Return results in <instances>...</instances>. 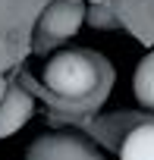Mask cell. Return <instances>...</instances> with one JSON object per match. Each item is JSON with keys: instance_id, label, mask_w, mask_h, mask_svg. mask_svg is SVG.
I'll return each mask as SVG.
<instances>
[{"instance_id": "5", "label": "cell", "mask_w": 154, "mask_h": 160, "mask_svg": "<svg viewBox=\"0 0 154 160\" xmlns=\"http://www.w3.org/2000/svg\"><path fill=\"white\" fill-rule=\"evenodd\" d=\"M120 160H154V122L135 126L123 138Z\"/></svg>"}, {"instance_id": "6", "label": "cell", "mask_w": 154, "mask_h": 160, "mask_svg": "<svg viewBox=\"0 0 154 160\" xmlns=\"http://www.w3.org/2000/svg\"><path fill=\"white\" fill-rule=\"evenodd\" d=\"M132 91H135V101L148 110H154V50H148L138 66H135V75H132Z\"/></svg>"}, {"instance_id": "3", "label": "cell", "mask_w": 154, "mask_h": 160, "mask_svg": "<svg viewBox=\"0 0 154 160\" xmlns=\"http://www.w3.org/2000/svg\"><path fill=\"white\" fill-rule=\"evenodd\" d=\"M82 19H85V10L79 3H72V0H54L41 16V25H44V32L50 38H69V35L79 32Z\"/></svg>"}, {"instance_id": "4", "label": "cell", "mask_w": 154, "mask_h": 160, "mask_svg": "<svg viewBox=\"0 0 154 160\" xmlns=\"http://www.w3.org/2000/svg\"><path fill=\"white\" fill-rule=\"evenodd\" d=\"M32 116V101L22 88H10V94L0 104V135H10V132H19Z\"/></svg>"}, {"instance_id": "1", "label": "cell", "mask_w": 154, "mask_h": 160, "mask_svg": "<svg viewBox=\"0 0 154 160\" xmlns=\"http://www.w3.org/2000/svg\"><path fill=\"white\" fill-rule=\"evenodd\" d=\"M98 82H101L98 63L88 53H79V50H60L44 66V85L63 101L91 98L98 91Z\"/></svg>"}, {"instance_id": "2", "label": "cell", "mask_w": 154, "mask_h": 160, "mask_svg": "<svg viewBox=\"0 0 154 160\" xmlns=\"http://www.w3.org/2000/svg\"><path fill=\"white\" fill-rule=\"evenodd\" d=\"M25 160H104V154L98 151V144L79 138V135H44L28 148Z\"/></svg>"}, {"instance_id": "7", "label": "cell", "mask_w": 154, "mask_h": 160, "mask_svg": "<svg viewBox=\"0 0 154 160\" xmlns=\"http://www.w3.org/2000/svg\"><path fill=\"white\" fill-rule=\"evenodd\" d=\"M85 3H95V7H101V3H107V0H85Z\"/></svg>"}]
</instances>
